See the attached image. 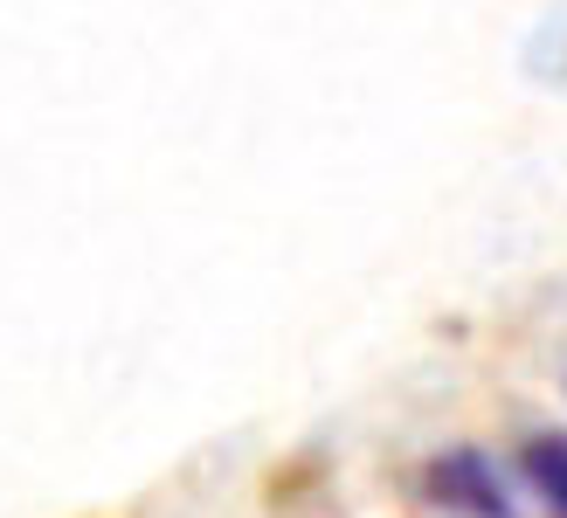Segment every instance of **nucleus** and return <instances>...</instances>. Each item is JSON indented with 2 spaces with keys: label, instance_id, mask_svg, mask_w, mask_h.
<instances>
[{
  "label": "nucleus",
  "instance_id": "f257e3e1",
  "mask_svg": "<svg viewBox=\"0 0 567 518\" xmlns=\"http://www.w3.org/2000/svg\"><path fill=\"white\" fill-rule=\"evenodd\" d=\"M430 491L450 498V505H471L477 518H498V511H505V491H498L492 464H485V456H471V449H457V456H443V464H430Z\"/></svg>",
  "mask_w": 567,
  "mask_h": 518
},
{
  "label": "nucleus",
  "instance_id": "f03ea898",
  "mask_svg": "<svg viewBox=\"0 0 567 518\" xmlns=\"http://www.w3.org/2000/svg\"><path fill=\"white\" fill-rule=\"evenodd\" d=\"M519 470L533 484V498H540L554 518H567V428H540V436L519 443Z\"/></svg>",
  "mask_w": 567,
  "mask_h": 518
}]
</instances>
